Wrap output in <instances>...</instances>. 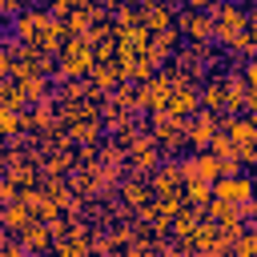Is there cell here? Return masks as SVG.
I'll list each match as a JSON object with an SVG mask.
<instances>
[{
    "mask_svg": "<svg viewBox=\"0 0 257 257\" xmlns=\"http://www.w3.org/2000/svg\"><path fill=\"white\" fill-rule=\"evenodd\" d=\"M209 16H213V44H217V48H225L237 32L249 28V8H245V0H217V4L209 8Z\"/></svg>",
    "mask_w": 257,
    "mask_h": 257,
    "instance_id": "obj_1",
    "label": "cell"
},
{
    "mask_svg": "<svg viewBox=\"0 0 257 257\" xmlns=\"http://www.w3.org/2000/svg\"><path fill=\"white\" fill-rule=\"evenodd\" d=\"M56 60H60V68H56L60 80H84L88 68H92V60H96V52H92V44L84 36H68L56 48Z\"/></svg>",
    "mask_w": 257,
    "mask_h": 257,
    "instance_id": "obj_2",
    "label": "cell"
},
{
    "mask_svg": "<svg viewBox=\"0 0 257 257\" xmlns=\"http://www.w3.org/2000/svg\"><path fill=\"white\" fill-rule=\"evenodd\" d=\"M48 24H52V12H44V4H24V8L12 16V36H16L20 44L36 48L40 36L48 32Z\"/></svg>",
    "mask_w": 257,
    "mask_h": 257,
    "instance_id": "obj_3",
    "label": "cell"
},
{
    "mask_svg": "<svg viewBox=\"0 0 257 257\" xmlns=\"http://www.w3.org/2000/svg\"><path fill=\"white\" fill-rule=\"evenodd\" d=\"M177 32L185 36V40H193V44H213V16H209V8H181L177 12Z\"/></svg>",
    "mask_w": 257,
    "mask_h": 257,
    "instance_id": "obj_4",
    "label": "cell"
},
{
    "mask_svg": "<svg viewBox=\"0 0 257 257\" xmlns=\"http://www.w3.org/2000/svg\"><path fill=\"white\" fill-rule=\"evenodd\" d=\"M217 128H221V112L197 108L193 116H185V145L189 149H209V141H213Z\"/></svg>",
    "mask_w": 257,
    "mask_h": 257,
    "instance_id": "obj_5",
    "label": "cell"
},
{
    "mask_svg": "<svg viewBox=\"0 0 257 257\" xmlns=\"http://www.w3.org/2000/svg\"><path fill=\"white\" fill-rule=\"evenodd\" d=\"M177 161H181V177H201V181L221 177V157L213 149H193V157H177Z\"/></svg>",
    "mask_w": 257,
    "mask_h": 257,
    "instance_id": "obj_6",
    "label": "cell"
},
{
    "mask_svg": "<svg viewBox=\"0 0 257 257\" xmlns=\"http://www.w3.org/2000/svg\"><path fill=\"white\" fill-rule=\"evenodd\" d=\"M213 197H221V201H245V197H253V177L241 169V173H221L217 181H213Z\"/></svg>",
    "mask_w": 257,
    "mask_h": 257,
    "instance_id": "obj_7",
    "label": "cell"
},
{
    "mask_svg": "<svg viewBox=\"0 0 257 257\" xmlns=\"http://www.w3.org/2000/svg\"><path fill=\"white\" fill-rule=\"evenodd\" d=\"M173 116H193L197 108H201V96H197V84L193 80H177L173 88H169V104H165Z\"/></svg>",
    "mask_w": 257,
    "mask_h": 257,
    "instance_id": "obj_8",
    "label": "cell"
},
{
    "mask_svg": "<svg viewBox=\"0 0 257 257\" xmlns=\"http://www.w3.org/2000/svg\"><path fill=\"white\" fill-rule=\"evenodd\" d=\"M249 96H253V92H249L241 68L225 72V112H245V108H249Z\"/></svg>",
    "mask_w": 257,
    "mask_h": 257,
    "instance_id": "obj_9",
    "label": "cell"
},
{
    "mask_svg": "<svg viewBox=\"0 0 257 257\" xmlns=\"http://www.w3.org/2000/svg\"><path fill=\"white\" fill-rule=\"evenodd\" d=\"M197 96H201V108L225 112V72H213L205 84H197Z\"/></svg>",
    "mask_w": 257,
    "mask_h": 257,
    "instance_id": "obj_10",
    "label": "cell"
},
{
    "mask_svg": "<svg viewBox=\"0 0 257 257\" xmlns=\"http://www.w3.org/2000/svg\"><path fill=\"white\" fill-rule=\"evenodd\" d=\"M141 24H145L149 32L173 28V24H177V12H173V4H157V0H149V4L141 8Z\"/></svg>",
    "mask_w": 257,
    "mask_h": 257,
    "instance_id": "obj_11",
    "label": "cell"
},
{
    "mask_svg": "<svg viewBox=\"0 0 257 257\" xmlns=\"http://www.w3.org/2000/svg\"><path fill=\"white\" fill-rule=\"evenodd\" d=\"M181 197H185L189 205H201V209H205V201L213 197V181H201V177H185V185H181Z\"/></svg>",
    "mask_w": 257,
    "mask_h": 257,
    "instance_id": "obj_12",
    "label": "cell"
},
{
    "mask_svg": "<svg viewBox=\"0 0 257 257\" xmlns=\"http://www.w3.org/2000/svg\"><path fill=\"white\" fill-rule=\"evenodd\" d=\"M20 233H24V245H28V249H48V225H40L36 217H32Z\"/></svg>",
    "mask_w": 257,
    "mask_h": 257,
    "instance_id": "obj_13",
    "label": "cell"
},
{
    "mask_svg": "<svg viewBox=\"0 0 257 257\" xmlns=\"http://www.w3.org/2000/svg\"><path fill=\"white\" fill-rule=\"evenodd\" d=\"M209 149H213V153H217L221 161H229V157H237V145L229 141V133H225V128H217V133H213V141H209Z\"/></svg>",
    "mask_w": 257,
    "mask_h": 257,
    "instance_id": "obj_14",
    "label": "cell"
},
{
    "mask_svg": "<svg viewBox=\"0 0 257 257\" xmlns=\"http://www.w3.org/2000/svg\"><path fill=\"white\" fill-rule=\"evenodd\" d=\"M120 193H124V201H128L133 209H141V205H145V193H149V189H145L141 181H124V185H120Z\"/></svg>",
    "mask_w": 257,
    "mask_h": 257,
    "instance_id": "obj_15",
    "label": "cell"
},
{
    "mask_svg": "<svg viewBox=\"0 0 257 257\" xmlns=\"http://www.w3.org/2000/svg\"><path fill=\"white\" fill-rule=\"evenodd\" d=\"M241 76H245V84H249V92L257 96V56H249V60L241 64Z\"/></svg>",
    "mask_w": 257,
    "mask_h": 257,
    "instance_id": "obj_16",
    "label": "cell"
},
{
    "mask_svg": "<svg viewBox=\"0 0 257 257\" xmlns=\"http://www.w3.org/2000/svg\"><path fill=\"white\" fill-rule=\"evenodd\" d=\"M12 72V44H0V76Z\"/></svg>",
    "mask_w": 257,
    "mask_h": 257,
    "instance_id": "obj_17",
    "label": "cell"
},
{
    "mask_svg": "<svg viewBox=\"0 0 257 257\" xmlns=\"http://www.w3.org/2000/svg\"><path fill=\"white\" fill-rule=\"evenodd\" d=\"M4 169H8V149L0 145V173H4Z\"/></svg>",
    "mask_w": 257,
    "mask_h": 257,
    "instance_id": "obj_18",
    "label": "cell"
},
{
    "mask_svg": "<svg viewBox=\"0 0 257 257\" xmlns=\"http://www.w3.org/2000/svg\"><path fill=\"white\" fill-rule=\"evenodd\" d=\"M189 4H193V8H213L217 0H189Z\"/></svg>",
    "mask_w": 257,
    "mask_h": 257,
    "instance_id": "obj_19",
    "label": "cell"
},
{
    "mask_svg": "<svg viewBox=\"0 0 257 257\" xmlns=\"http://www.w3.org/2000/svg\"><path fill=\"white\" fill-rule=\"evenodd\" d=\"M249 177H253V193H257V165H253V173H249Z\"/></svg>",
    "mask_w": 257,
    "mask_h": 257,
    "instance_id": "obj_20",
    "label": "cell"
},
{
    "mask_svg": "<svg viewBox=\"0 0 257 257\" xmlns=\"http://www.w3.org/2000/svg\"><path fill=\"white\" fill-rule=\"evenodd\" d=\"M4 233H8V225H4V221H0V241H4Z\"/></svg>",
    "mask_w": 257,
    "mask_h": 257,
    "instance_id": "obj_21",
    "label": "cell"
},
{
    "mask_svg": "<svg viewBox=\"0 0 257 257\" xmlns=\"http://www.w3.org/2000/svg\"><path fill=\"white\" fill-rule=\"evenodd\" d=\"M24 4H44V0H24Z\"/></svg>",
    "mask_w": 257,
    "mask_h": 257,
    "instance_id": "obj_22",
    "label": "cell"
}]
</instances>
